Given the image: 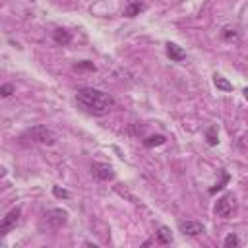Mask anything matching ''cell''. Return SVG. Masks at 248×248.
<instances>
[{"mask_svg":"<svg viewBox=\"0 0 248 248\" xmlns=\"http://www.w3.org/2000/svg\"><path fill=\"white\" fill-rule=\"evenodd\" d=\"M76 101L91 114L103 116L107 114L112 107H114V99L112 95L101 91V89H93V87H83L76 93Z\"/></svg>","mask_w":248,"mask_h":248,"instance_id":"obj_1","label":"cell"},{"mask_svg":"<svg viewBox=\"0 0 248 248\" xmlns=\"http://www.w3.org/2000/svg\"><path fill=\"white\" fill-rule=\"evenodd\" d=\"M27 136H29L35 143H41V145H54L56 140H58L56 132L50 130V128H46V126H43V124L33 126L31 130H27Z\"/></svg>","mask_w":248,"mask_h":248,"instance_id":"obj_2","label":"cell"},{"mask_svg":"<svg viewBox=\"0 0 248 248\" xmlns=\"http://www.w3.org/2000/svg\"><path fill=\"white\" fill-rule=\"evenodd\" d=\"M234 207H236V200H234V196H232V194H225L223 198L217 200L213 211H215L217 217H225V219H227V217L234 211Z\"/></svg>","mask_w":248,"mask_h":248,"instance_id":"obj_3","label":"cell"},{"mask_svg":"<svg viewBox=\"0 0 248 248\" xmlns=\"http://www.w3.org/2000/svg\"><path fill=\"white\" fill-rule=\"evenodd\" d=\"M45 221H46L52 229H60L62 225H66L68 213H66L64 209H60V207H54V209H48V211L45 213Z\"/></svg>","mask_w":248,"mask_h":248,"instance_id":"obj_4","label":"cell"},{"mask_svg":"<svg viewBox=\"0 0 248 248\" xmlns=\"http://www.w3.org/2000/svg\"><path fill=\"white\" fill-rule=\"evenodd\" d=\"M91 174L97 178V180H112L114 178V170L110 165L107 163H93L91 165Z\"/></svg>","mask_w":248,"mask_h":248,"instance_id":"obj_5","label":"cell"},{"mask_svg":"<svg viewBox=\"0 0 248 248\" xmlns=\"http://www.w3.org/2000/svg\"><path fill=\"white\" fill-rule=\"evenodd\" d=\"M19 215H21V209H19V207H14V209L2 219V223H0V234H2V236L8 234V231H12V229L16 227V223L19 221Z\"/></svg>","mask_w":248,"mask_h":248,"instance_id":"obj_6","label":"cell"},{"mask_svg":"<svg viewBox=\"0 0 248 248\" xmlns=\"http://www.w3.org/2000/svg\"><path fill=\"white\" fill-rule=\"evenodd\" d=\"M178 229H180L182 234H188V236H198V234H202L205 231V227L200 221H180Z\"/></svg>","mask_w":248,"mask_h":248,"instance_id":"obj_7","label":"cell"},{"mask_svg":"<svg viewBox=\"0 0 248 248\" xmlns=\"http://www.w3.org/2000/svg\"><path fill=\"white\" fill-rule=\"evenodd\" d=\"M167 56H169L170 60H174V62H180V60L186 58V52H184L176 43H167Z\"/></svg>","mask_w":248,"mask_h":248,"instance_id":"obj_8","label":"cell"},{"mask_svg":"<svg viewBox=\"0 0 248 248\" xmlns=\"http://www.w3.org/2000/svg\"><path fill=\"white\" fill-rule=\"evenodd\" d=\"M143 10H145V4L140 2V0H136V2H130V4L126 6L124 16H126V17H136V16H140V12H143Z\"/></svg>","mask_w":248,"mask_h":248,"instance_id":"obj_9","label":"cell"},{"mask_svg":"<svg viewBox=\"0 0 248 248\" xmlns=\"http://www.w3.org/2000/svg\"><path fill=\"white\" fill-rule=\"evenodd\" d=\"M213 83H215V87L221 89V91H231V89H232V83H231L227 78H223L221 74H213Z\"/></svg>","mask_w":248,"mask_h":248,"instance_id":"obj_10","label":"cell"},{"mask_svg":"<svg viewBox=\"0 0 248 248\" xmlns=\"http://www.w3.org/2000/svg\"><path fill=\"white\" fill-rule=\"evenodd\" d=\"M54 41H56L58 45H70L72 35H70V31H66V29H56V31H54Z\"/></svg>","mask_w":248,"mask_h":248,"instance_id":"obj_11","label":"cell"},{"mask_svg":"<svg viewBox=\"0 0 248 248\" xmlns=\"http://www.w3.org/2000/svg\"><path fill=\"white\" fill-rule=\"evenodd\" d=\"M157 238H159V242H163V244H169V242H172V234H170V229H169V227H159V229H157Z\"/></svg>","mask_w":248,"mask_h":248,"instance_id":"obj_12","label":"cell"},{"mask_svg":"<svg viewBox=\"0 0 248 248\" xmlns=\"http://www.w3.org/2000/svg\"><path fill=\"white\" fill-rule=\"evenodd\" d=\"M165 141H167V138L161 136V134H157V136H149L147 140H143V145L145 147H155V145H163Z\"/></svg>","mask_w":248,"mask_h":248,"instance_id":"obj_13","label":"cell"},{"mask_svg":"<svg viewBox=\"0 0 248 248\" xmlns=\"http://www.w3.org/2000/svg\"><path fill=\"white\" fill-rule=\"evenodd\" d=\"M205 140L209 145H217L219 140H217V126H209L207 132H205Z\"/></svg>","mask_w":248,"mask_h":248,"instance_id":"obj_14","label":"cell"},{"mask_svg":"<svg viewBox=\"0 0 248 248\" xmlns=\"http://www.w3.org/2000/svg\"><path fill=\"white\" fill-rule=\"evenodd\" d=\"M223 246H225V248H238V246H240V238H238L234 232H231V234L225 238Z\"/></svg>","mask_w":248,"mask_h":248,"instance_id":"obj_15","label":"cell"},{"mask_svg":"<svg viewBox=\"0 0 248 248\" xmlns=\"http://www.w3.org/2000/svg\"><path fill=\"white\" fill-rule=\"evenodd\" d=\"M74 70H95V64L93 62H89V60H81V62H78V64H74Z\"/></svg>","mask_w":248,"mask_h":248,"instance_id":"obj_16","label":"cell"},{"mask_svg":"<svg viewBox=\"0 0 248 248\" xmlns=\"http://www.w3.org/2000/svg\"><path fill=\"white\" fill-rule=\"evenodd\" d=\"M227 182H229V174H227V172L223 170V178H221V182H217V184H215V186H213V188H211L209 192H211V194H215V192H217V190H221V188H223V186H225Z\"/></svg>","mask_w":248,"mask_h":248,"instance_id":"obj_17","label":"cell"},{"mask_svg":"<svg viewBox=\"0 0 248 248\" xmlns=\"http://www.w3.org/2000/svg\"><path fill=\"white\" fill-rule=\"evenodd\" d=\"M52 194H54L56 198H64V200H68V198H70V192H68V190H64V188H60V186H54V188H52Z\"/></svg>","mask_w":248,"mask_h":248,"instance_id":"obj_18","label":"cell"},{"mask_svg":"<svg viewBox=\"0 0 248 248\" xmlns=\"http://www.w3.org/2000/svg\"><path fill=\"white\" fill-rule=\"evenodd\" d=\"M0 93H2V97H10V95L14 93V85H12V83H4V85L0 87Z\"/></svg>","mask_w":248,"mask_h":248,"instance_id":"obj_19","label":"cell"},{"mask_svg":"<svg viewBox=\"0 0 248 248\" xmlns=\"http://www.w3.org/2000/svg\"><path fill=\"white\" fill-rule=\"evenodd\" d=\"M238 147H240V149H248V136H242V138L238 140Z\"/></svg>","mask_w":248,"mask_h":248,"instance_id":"obj_20","label":"cell"},{"mask_svg":"<svg viewBox=\"0 0 248 248\" xmlns=\"http://www.w3.org/2000/svg\"><path fill=\"white\" fill-rule=\"evenodd\" d=\"M223 37H225V39H236V33H234V31L231 33V29H225V33H223Z\"/></svg>","mask_w":248,"mask_h":248,"instance_id":"obj_21","label":"cell"},{"mask_svg":"<svg viewBox=\"0 0 248 248\" xmlns=\"http://www.w3.org/2000/svg\"><path fill=\"white\" fill-rule=\"evenodd\" d=\"M242 93H244V97H246V101H248V87H246V89H244Z\"/></svg>","mask_w":248,"mask_h":248,"instance_id":"obj_22","label":"cell"},{"mask_svg":"<svg viewBox=\"0 0 248 248\" xmlns=\"http://www.w3.org/2000/svg\"><path fill=\"white\" fill-rule=\"evenodd\" d=\"M31 2H35V0H31Z\"/></svg>","mask_w":248,"mask_h":248,"instance_id":"obj_23","label":"cell"}]
</instances>
